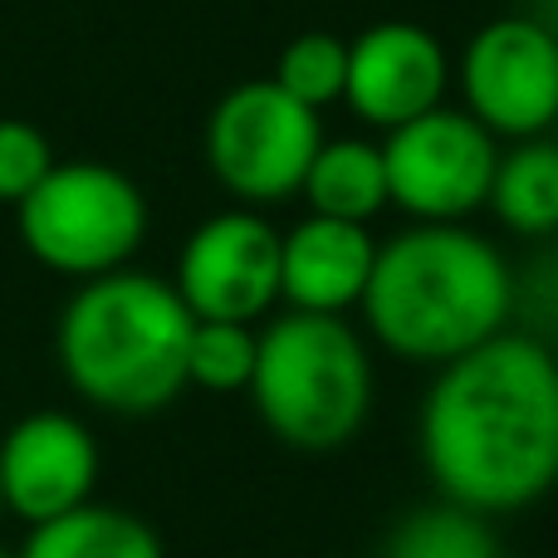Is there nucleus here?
<instances>
[{
	"mask_svg": "<svg viewBox=\"0 0 558 558\" xmlns=\"http://www.w3.org/2000/svg\"><path fill=\"white\" fill-rule=\"evenodd\" d=\"M416 446L446 505L485 520L539 505L558 485V353L505 328L436 367Z\"/></svg>",
	"mask_w": 558,
	"mask_h": 558,
	"instance_id": "nucleus-1",
	"label": "nucleus"
},
{
	"mask_svg": "<svg viewBox=\"0 0 558 558\" xmlns=\"http://www.w3.org/2000/svg\"><path fill=\"white\" fill-rule=\"evenodd\" d=\"M357 308L377 348L407 363L446 367L510 328L514 265L471 226H407L377 245Z\"/></svg>",
	"mask_w": 558,
	"mask_h": 558,
	"instance_id": "nucleus-2",
	"label": "nucleus"
},
{
	"mask_svg": "<svg viewBox=\"0 0 558 558\" xmlns=\"http://www.w3.org/2000/svg\"><path fill=\"white\" fill-rule=\"evenodd\" d=\"M192 308L172 279L113 270L84 279L54 328L64 383L88 407L113 416H153L186 392Z\"/></svg>",
	"mask_w": 558,
	"mask_h": 558,
	"instance_id": "nucleus-3",
	"label": "nucleus"
},
{
	"mask_svg": "<svg viewBox=\"0 0 558 558\" xmlns=\"http://www.w3.org/2000/svg\"><path fill=\"white\" fill-rule=\"evenodd\" d=\"M251 402L289 451H343L373 416V353L348 318L279 314L260 328Z\"/></svg>",
	"mask_w": 558,
	"mask_h": 558,
	"instance_id": "nucleus-4",
	"label": "nucleus"
},
{
	"mask_svg": "<svg viewBox=\"0 0 558 558\" xmlns=\"http://www.w3.org/2000/svg\"><path fill=\"white\" fill-rule=\"evenodd\" d=\"M20 245L64 279L128 270L147 235V196L108 162H54V172L15 206Z\"/></svg>",
	"mask_w": 558,
	"mask_h": 558,
	"instance_id": "nucleus-5",
	"label": "nucleus"
},
{
	"mask_svg": "<svg viewBox=\"0 0 558 558\" xmlns=\"http://www.w3.org/2000/svg\"><path fill=\"white\" fill-rule=\"evenodd\" d=\"M318 147V113L289 98L275 78L235 84L206 118V167L251 211L299 196Z\"/></svg>",
	"mask_w": 558,
	"mask_h": 558,
	"instance_id": "nucleus-6",
	"label": "nucleus"
},
{
	"mask_svg": "<svg viewBox=\"0 0 558 558\" xmlns=\"http://www.w3.org/2000/svg\"><path fill=\"white\" fill-rule=\"evenodd\" d=\"M387 196L412 226H465L490 206L500 137L485 133L465 108H432L383 137Z\"/></svg>",
	"mask_w": 558,
	"mask_h": 558,
	"instance_id": "nucleus-7",
	"label": "nucleus"
},
{
	"mask_svg": "<svg viewBox=\"0 0 558 558\" xmlns=\"http://www.w3.org/2000/svg\"><path fill=\"white\" fill-rule=\"evenodd\" d=\"M461 108L495 137H549L558 123V39L530 15L485 20L456 59Z\"/></svg>",
	"mask_w": 558,
	"mask_h": 558,
	"instance_id": "nucleus-8",
	"label": "nucleus"
},
{
	"mask_svg": "<svg viewBox=\"0 0 558 558\" xmlns=\"http://www.w3.org/2000/svg\"><path fill=\"white\" fill-rule=\"evenodd\" d=\"M172 289L192 318L255 324L279 304V231L251 206L206 216L177 255Z\"/></svg>",
	"mask_w": 558,
	"mask_h": 558,
	"instance_id": "nucleus-9",
	"label": "nucleus"
},
{
	"mask_svg": "<svg viewBox=\"0 0 558 558\" xmlns=\"http://www.w3.org/2000/svg\"><path fill=\"white\" fill-rule=\"evenodd\" d=\"M456 84V64L441 35L416 20H377L357 39H348V84L343 104L357 123L392 133L412 118L446 104Z\"/></svg>",
	"mask_w": 558,
	"mask_h": 558,
	"instance_id": "nucleus-10",
	"label": "nucleus"
},
{
	"mask_svg": "<svg viewBox=\"0 0 558 558\" xmlns=\"http://www.w3.org/2000/svg\"><path fill=\"white\" fill-rule=\"evenodd\" d=\"M98 441L69 412H29L0 436V505L15 520L49 524L94 500Z\"/></svg>",
	"mask_w": 558,
	"mask_h": 558,
	"instance_id": "nucleus-11",
	"label": "nucleus"
},
{
	"mask_svg": "<svg viewBox=\"0 0 558 558\" xmlns=\"http://www.w3.org/2000/svg\"><path fill=\"white\" fill-rule=\"evenodd\" d=\"M377 265V241L367 226L314 216L279 231V299L294 314H333L363 304Z\"/></svg>",
	"mask_w": 558,
	"mask_h": 558,
	"instance_id": "nucleus-12",
	"label": "nucleus"
},
{
	"mask_svg": "<svg viewBox=\"0 0 558 558\" xmlns=\"http://www.w3.org/2000/svg\"><path fill=\"white\" fill-rule=\"evenodd\" d=\"M314 216L367 226L377 211L392 206L387 196V162L383 143L373 137H324V147L308 162V177L299 186Z\"/></svg>",
	"mask_w": 558,
	"mask_h": 558,
	"instance_id": "nucleus-13",
	"label": "nucleus"
},
{
	"mask_svg": "<svg viewBox=\"0 0 558 558\" xmlns=\"http://www.w3.org/2000/svg\"><path fill=\"white\" fill-rule=\"evenodd\" d=\"M490 216L520 241H549L558 235V143L554 137H524L500 147L490 182Z\"/></svg>",
	"mask_w": 558,
	"mask_h": 558,
	"instance_id": "nucleus-14",
	"label": "nucleus"
},
{
	"mask_svg": "<svg viewBox=\"0 0 558 558\" xmlns=\"http://www.w3.org/2000/svg\"><path fill=\"white\" fill-rule=\"evenodd\" d=\"M20 558H167L157 530L118 505H78L49 524H35Z\"/></svg>",
	"mask_w": 558,
	"mask_h": 558,
	"instance_id": "nucleus-15",
	"label": "nucleus"
},
{
	"mask_svg": "<svg viewBox=\"0 0 558 558\" xmlns=\"http://www.w3.org/2000/svg\"><path fill=\"white\" fill-rule=\"evenodd\" d=\"M377 558H505L490 520L461 505H422L392 524Z\"/></svg>",
	"mask_w": 558,
	"mask_h": 558,
	"instance_id": "nucleus-16",
	"label": "nucleus"
},
{
	"mask_svg": "<svg viewBox=\"0 0 558 558\" xmlns=\"http://www.w3.org/2000/svg\"><path fill=\"white\" fill-rule=\"evenodd\" d=\"M270 78L289 98L314 108V113H324L328 104H343L348 39H338L333 29H304V35H294L284 49H279Z\"/></svg>",
	"mask_w": 558,
	"mask_h": 558,
	"instance_id": "nucleus-17",
	"label": "nucleus"
},
{
	"mask_svg": "<svg viewBox=\"0 0 558 558\" xmlns=\"http://www.w3.org/2000/svg\"><path fill=\"white\" fill-rule=\"evenodd\" d=\"M255 357H260V333L255 324H216L196 318L192 343H186V387L202 392H251Z\"/></svg>",
	"mask_w": 558,
	"mask_h": 558,
	"instance_id": "nucleus-18",
	"label": "nucleus"
},
{
	"mask_svg": "<svg viewBox=\"0 0 558 558\" xmlns=\"http://www.w3.org/2000/svg\"><path fill=\"white\" fill-rule=\"evenodd\" d=\"M54 172V147L25 118H0V206H20Z\"/></svg>",
	"mask_w": 558,
	"mask_h": 558,
	"instance_id": "nucleus-19",
	"label": "nucleus"
},
{
	"mask_svg": "<svg viewBox=\"0 0 558 558\" xmlns=\"http://www.w3.org/2000/svg\"><path fill=\"white\" fill-rule=\"evenodd\" d=\"M539 251L514 270V314L524 318V333L554 348L558 338V235L534 241Z\"/></svg>",
	"mask_w": 558,
	"mask_h": 558,
	"instance_id": "nucleus-20",
	"label": "nucleus"
},
{
	"mask_svg": "<svg viewBox=\"0 0 558 558\" xmlns=\"http://www.w3.org/2000/svg\"><path fill=\"white\" fill-rule=\"evenodd\" d=\"M520 15H530L539 29H549V35L558 39V0H524Z\"/></svg>",
	"mask_w": 558,
	"mask_h": 558,
	"instance_id": "nucleus-21",
	"label": "nucleus"
},
{
	"mask_svg": "<svg viewBox=\"0 0 558 558\" xmlns=\"http://www.w3.org/2000/svg\"><path fill=\"white\" fill-rule=\"evenodd\" d=\"M0 558H10V554H5V549H0Z\"/></svg>",
	"mask_w": 558,
	"mask_h": 558,
	"instance_id": "nucleus-22",
	"label": "nucleus"
},
{
	"mask_svg": "<svg viewBox=\"0 0 558 558\" xmlns=\"http://www.w3.org/2000/svg\"><path fill=\"white\" fill-rule=\"evenodd\" d=\"M0 510H5V505H0Z\"/></svg>",
	"mask_w": 558,
	"mask_h": 558,
	"instance_id": "nucleus-23",
	"label": "nucleus"
}]
</instances>
